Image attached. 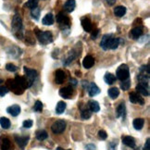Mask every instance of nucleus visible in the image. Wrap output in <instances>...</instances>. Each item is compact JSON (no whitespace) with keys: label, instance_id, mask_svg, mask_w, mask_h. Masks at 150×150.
I'll return each instance as SVG.
<instances>
[{"label":"nucleus","instance_id":"45","mask_svg":"<svg viewBox=\"0 0 150 150\" xmlns=\"http://www.w3.org/2000/svg\"><path fill=\"white\" fill-rule=\"evenodd\" d=\"M144 150H150V139H149V138H147V139H146Z\"/></svg>","mask_w":150,"mask_h":150},{"label":"nucleus","instance_id":"41","mask_svg":"<svg viewBox=\"0 0 150 150\" xmlns=\"http://www.w3.org/2000/svg\"><path fill=\"white\" fill-rule=\"evenodd\" d=\"M140 73L149 75V65H146V66H142V67L140 68Z\"/></svg>","mask_w":150,"mask_h":150},{"label":"nucleus","instance_id":"48","mask_svg":"<svg viewBox=\"0 0 150 150\" xmlns=\"http://www.w3.org/2000/svg\"><path fill=\"white\" fill-rule=\"evenodd\" d=\"M107 3H108L109 6H113L115 3H116V0H107Z\"/></svg>","mask_w":150,"mask_h":150},{"label":"nucleus","instance_id":"19","mask_svg":"<svg viewBox=\"0 0 150 150\" xmlns=\"http://www.w3.org/2000/svg\"><path fill=\"white\" fill-rule=\"evenodd\" d=\"M143 34V27L142 26H137L134 28L131 31L130 35L132 37V39H138Z\"/></svg>","mask_w":150,"mask_h":150},{"label":"nucleus","instance_id":"47","mask_svg":"<svg viewBox=\"0 0 150 150\" xmlns=\"http://www.w3.org/2000/svg\"><path fill=\"white\" fill-rule=\"evenodd\" d=\"M87 150H96V146L92 145V144H90V145H87L85 147Z\"/></svg>","mask_w":150,"mask_h":150},{"label":"nucleus","instance_id":"15","mask_svg":"<svg viewBox=\"0 0 150 150\" xmlns=\"http://www.w3.org/2000/svg\"><path fill=\"white\" fill-rule=\"evenodd\" d=\"M95 64V59L92 56H86L83 60V66L85 69H91Z\"/></svg>","mask_w":150,"mask_h":150},{"label":"nucleus","instance_id":"3","mask_svg":"<svg viewBox=\"0 0 150 150\" xmlns=\"http://www.w3.org/2000/svg\"><path fill=\"white\" fill-rule=\"evenodd\" d=\"M36 36L39 40V42L41 43L42 45H47L53 42V35L50 32H42V31H39L36 30Z\"/></svg>","mask_w":150,"mask_h":150},{"label":"nucleus","instance_id":"21","mask_svg":"<svg viewBox=\"0 0 150 150\" xmlns=\"http://www.w3.org/2000/svg\"><path fill=\"white\" fill-rule=\"evenodd\" d=\"M122 143L127 146H129V147L135 146V140L132 136H122Z\"/></svg>","mask_w":150,"mask_h":150},{"label":"nucleus","instance_id":"6","mask_svg":"<svg viewBox=\"0 0 150 150\" xmlns=\"http://www.w3.org/2000/svg\"><path fill=\"white\" fill-rule=\"evenodd\" d=\"M7 87L8 88V90H11L16 95H21V94H23V92H24V89L21 88V86L16 83V81L12 79H9L7 81Z\"/></svg>","mask_w":150,"mask_h":150},{"label":"nucleus","instance_id":"49","mask_svg":"<svg viewBox=\"0 0 150 150\" xmlns=\"http://www.w3.org/2000/svg\"><path fill=\"white\" fill-rule=\"evenodd\" d=\"M70 82H71V83L73 86H76V85H77V81L75 80V79H72V78H71V79L70 80Z\"/></svg>","mask_w":150,"mask_h":150},{"label":"nucleus","instance_id":"1","mask_svg":"<svg viewBox=\"0 0 150 150\" xmlns=\"http://www.w3.org/2000/svg\"><path fill=\"white\" fill-rule=\"evenodd\" d=\"M120 45V39L113 37L111 34H105L100 42V47L104 50L116 49Z\"/></svg>","mask_w":150,"mask_h":150},{"label":"nucleus","instance_id":"5","mask_svg":"<svg viewBox=\"0 0 150 150\" xmlns=\"http://www.w3.org/2000/svg\"><path fill=\"white\" fill-rule=\"evenodd\" d=\"M116 75H117V78L120 81L129 79V75H130L129 67L126 64H122L118 68V70L116 71Z\"/></svg>","mask_w":150,"mask_h":150},{"label":"nucleus","instance_id":"40","mask_svg":"<svg viewBox=\"0 0 150 150\" xmlns=\"http://www.w3.org/2000/svg\"><path fill=\"white\" fill-rule=\"evenodd\" d=\"M8 92H9V90L7 86H5V85L0 86V96H4L5 95H7Z\"/></svg>","mask_w":150,"mask_h":150},{"label":"nucleus","instance_id":"28","mask_svg":"<svg viewBox=\"0 0 150 150\" xmlns=\"http://www.w3.org/2000/svg\"><path fill=\"white\" fill-rule=\"evenodd\" d=\"M104 81L106 82V83L108 84H112L114 83V82L116 81V77H115V75L110 73V72H108L106 73V75L104 76Z\"/></svg>","mask_w":150,"mask_h":150},{"label":"nucleus","instance_id":"52","mask_svg":"<svg viewBox=\"0 0 150 150\" xmlns=\"http://www.w3.org/2000/svg\"><path fill=\"white\" fill-rule=\"evenodd\" d=\"M68 150H71V149H68Z\"/></svg>","mask_w":150,"mask_h":150},{"label":"nucleus","instance_id":"38","mask_svg":"<svg viewBox=\"0 0 150 150\" xmlns=\"http://www.w3.org/2000/svg\"><path fill=\"white\" fill-rule=\"evenodd\" d=\"M33 110L36 111V112H41L43 110V103L40 100H37L35 102V104H34Z\"/></svg>","mask_w":150,"mask_h":150},{"label":"nucleus","instance_id":"37","mask_svg":"<svg viewBox=\"0 0 150 150\" xmlns=\"http://www.w3.org/2000/svg\"><path fill=\"white\" fill-rule=\"evenodd\" d=\"M40 8L37 7L35 8H33L32 11H31V15L33 17V19H34L35 21H38L39 20V16H40Z\"/></svg>","mask_w":150,"mask_h":150},{"label":"nucleus","instance_id":"42","mask_svg":"<svg viewBox=\"0 0 150 150\" xmlns=\"http://www.w3.org/2000/svg\"><path fill=\"white\" fill-rule=\"evenodd\" d=\"M33 120H26L23 122V123H22V125H23L24 128H27V129L31 128V127L33 126Z\"/></svg>","mask_w":150,"mask_h":150},{"label":"nucleus","instance_id":"16","mask_svg":"<svg viewBox=\"0 0 150 150\" xmlns=\"http://www.w3.org/2000/svg\"><path fill=\"white\" fill-rule=\"evenodd\" d=\"M82 26L83 28V30L87 33H90L93 31V25H92V22L88 18L82 19Z\"/></svg>","mask_w":150,"mask_h":150},{"label":"nucleus","instance_id":"11","mask_svg":"<svg viewBox=\"0 0 150 150\" xmlns=\"http://www.w3.org/2000/svg\"><path fill=\"white\" fill-rule=\"evenodd\" d=\"M73 94V90L72 88L71 87V86H68V87H64V88H61L59 90V95L62 96V97H64V98L66 99H69V98H71V96Z\"/></svg>","mask_w":150,"mask_h":150},{"label":"nucleus","instance_id":"9","mask_svg":"<svg viewBox=\"0 0 150 150\" xmlns=\"http://www.w3.org/2000/svg\"><path fill=\"white\" fill-rule=\"evenodd\" d=\"M136 90L138 93H140L142 96H149V85L148 83L140 82L136 86Z\"/></svg>","mask_w":150,"mask_h":150},{"label":"nucleus","instance_id":"23","mask_svg":"<svg viewBox=\"0 0 150 150\" xmlns=\"http://www.w3.org/2000/svg\"><path fill=\"white\" fill-rule=\"evenodd\" d=\"M88 106H89V109L92 112H98L100 110L99 104L96 100H90L88 102Z\"/></svg>","mask_w":150,"mask_h":150},{"label":"nucleus","instance_id":"34","mask_svg":"<svg viewBox=\"0 0 150 150\" xmlns=\"http://www.w3.org/2000/svg\"><path fill=\"white\" fill-rule=\"evenodd\" d=\"M130 87H131V80H129V79L122 81V83H120V88H122L123 91L129 90Z\"/></svg>","mask_w":150,"mask_h":150},{"label":"nucleus","instance_id":"25","mask_svg":"<svg viewBox=\"0 0 150 150\" xmlns=\"http://www.w3.org/2000/svg\"><path fill=\"white\" fill-rule=\"evenodd\" d=\"M144 124H145V120L142 118H137L134 120V122H132V125H134V129L138 130V131L143 128Z\"/></svg>","mask_w":150,"mask_h":150},{"label":"nucleus","instance_id":"10","mask_svg":"<svg viewBox=\"0 0 150 150\" xmlns=\"http://www.w3.org/2000/svg\"><path fill=\"white\" fill-rule=\"evenodd\" d=\"M0 148L1 150H13V145L9 138L5 136L0 138Z\"/></svg>","mask_w":150,"mask_h":150},{"label":"nucleus","instance_id":"7","mask_svg":"<svg viewBox=\"0 0 150 150\" xmlns=\"http://www.w3.org/2000/svg\"><path fill=\"white\" fill-rule=\"evenodd\" d=\"M66 129V122L63 120H59L55 122L51 126V130L52 132H54L56 134H62L63 132L65 131Z\"/></svg>","mask_w":150,"mask_h":150},{"label":"nucleus","instance_id":"27","mask_svg":"<svg viewBox=\"0 0 150 150\" xmlns=\"http://www.w3.org/2000/svg\"><path fill=\"white\" fill-rule=\"evenodd\" d=\"M126 13V8L123 7V6H119V7H116L114 8V14L117 17H123Z\"/></svg>","mask_w":150,"mask_h":150},{"label":"nucleus","instance_id":"39","mask_svg":"<svg viewBox=\"0 0 150 150\" xmlns=\"http://www.w3.org/2000/svg\"><path fill=\"white\" fill-rule=\"evenodd\" d=\"M6 69H7V71H11V72H14L18 70V68H17L14 64H12V63H8V64L6 65Z\"/></svg>","mask_w":150,"mask_h":150},{"label":"nucleus","instance_id":"43","mask_svg":"<svg viewBox=\"0 0 150 150\" xmlns=\"http://www.w3.org/2000/svg\"><path fill=\"white\" fill-rule=\"evenodd\" d=\"M98 137L100 138L101 140H106L107 137H108V134H107V132L104 130H100L98 132Z\"/></svg>","mask_w":150,"mask_h":150},{"label":"nucleus","instance_id":"46","mask_svg":"<svg viewBox=\"0 0 150 150\" xmlns=\"http://www.w3.org/2000/svg\"><path fill=\"white\" fill-rule=\"evenodd\" d=\"M98 33H99V30H96V31H94V33H92V35H91L92 39H93V40L96 39V36H97V34H98Z\"/></svg>","mask_w":150,"mask_h":150},{"label":"nucleus","instance_id":"51","mask_svg":"<svg viewBox=\"0 0 150 150\" xmlns=\"http://www.w3.org/2000/svg\"><path fill=\"white\" fill-rule=\"evenodd\" d=\"M2 82H3V81H2V80H0V83H1Z\"/></svg>","mask_w":150,"mask_h":150},{"label":"nucleus","instance_id":"30","mask_svg":"<svg viewBox=\"0 0 150 150\" xmlns=\"http://www.w3.org/2000/svg\"><path fill=\"white\" fill-rule=\"evenodd\" d=\"M108 96L110 98L112 99H115V98H117V97L119 96L120 95V90L117 88V87H112L110 89H108Z\"/></svg>","mask_w":150,"mask_h":150},{"label":"nucleus","instance_id":"44","mask_svg":"<svg viewBox=\"0 0 150 150\" xmlns=\"http://www.w3.org/2000/svg\"><path fill=\"white\" fill-rule=\"evenodd\" d=\"M117 145H118V143H117V141L115 142V141H113V142H110L108 144V150H116V147H117Z\"/></svg>","mask_w":150,"mask_h":150},{"label":"nucleus","instance_id":"17","mask_svg":"<svg viewBox=\"0 0 150 150\" xmlns=\"http://www.w3.org/2000/svg\"><path fill=\"white\" fill-rule=\"evenodd\" d=\"M15 141L20 147L24 148L29 141V136H15Z\"/></svg>","mask_w":150,"mask_h":150},{"label":"nucleus","instance_id":"22","mask_svg":"<svg viewBox=\"0 0 150 150\" xmlns=\"http://www.w3.org/2000/svg\"><path fill=\"white\" fill-rule=\"evenodd\" d=\"M16 81V83H18L21 88H23L24 90L26 88H28V83H27V81L24 77L22 76H19V75H17L16 78L14 79Z\"/></svg>","mask_w":150,"mask_h":150},{"label":"nucleus","instance_id":"29","mask_svg":"<svg viewBox=\"0 0 150 150\" xmlns=\"http://www.w3.org/2000/svg\"><path fill=\"white\" fill-rule=\"evenodd\" d=\"M66 109V103L63 102V101H59V103L57 104V107H56V112L57 114H62L63 112L65 111Z\"/></svg>","mask_w":150,"mask_h":150},{"label":"nucleus","instance_id":"50","mask_svg":"<svg viewBox=\"0 0 150 150\" xmlns=\"http://www.w3.org/2000/svg\"><path fill=\"white\" fill-rule=\"evenodd\" d=\"M56 150H64L63 148H61V147H57V149Z\"/></svg>","mask_w":150,"mask_h":150},{"label":"nucleus","instance_id":"4","mask_svg":"<svg viewBox=\"0 0 150 150\" xmlns=\"http://www.w3.org/2000/svg\"><path fill=\"white\" fill-rule=\"evenodd\" d=\"M23 71L25 73V79L27 81V83H28V87H31L33 85L34 80L36 79L37 77V71L35 70H33V69H29L27 67L23 68Z\"/></svg>","mask_w":150,"mask_h":150},{"label":"nucleus","instance_id":"35","mask_svg":"<svg viewBox=\"0 0 150 150\" xmlns=\"http://www.w3.org/2000/svg\"><path fill=\"white\" fill-rule=\"evenodd\" d=\"M91 116H92V111L89 108L83 109L82 111V114H81V117H82V119H83V120H88L91 118Z\"/></svg>","mask_w":150,"mask_h":150},{"label":"nucleus","instance_id":"12","mask_svg":"<svg viewBox=\"0 0 150 150\" xmlns=\"http://www.w3.org/2000/svg\"><path fill=\"white\" fill-rule=\"evenodd\" d=\"M66 78V74L62 70H57L55 73V82L57 84H61Z\"/></svg>","mask_w":150,"mask_h":150},{"label":"nucleus","instance_id":"36","mask_svg":"<svg viewBox=\"0 0 150 150\" xmlns=\"http://www.w3.org/2000/svg\"><path fill=\"white\" fill-rule=\"evenodd\" d=\"M76 57H77V54H76V53H74V51H73V50L71 51L70 53H69V57H67L66 61H64V64H65V65L70 64V63H71Z\"/></svg>","mask_w":150,"mask_h":150},{"label":"nucleus","instance_id":"14","mask_svg":"<svg viewBox=\"0 0 150 150\" xmlns=\"http://www.w3.org/2000/svg\"><path fill=\"white\" fill-rule=\"evenodd\" d=\"M100 93V89L95 83H90L88 87V94L90 96H95Z\"/></svg>","mask_w":150,"mask_h":150},{"label":"nucleus","instance_id":"31","mask_svg":"<svg viewBox=\"0 0 150 150\" xmlns=\"http://www.w3.org/2000/svg\"><path fill=\"white\" fill-rule=\"evenodd\" d=\"M10 120L8 119V118H6V117H2V118H0V125H1V127L3 129H8L9 127H10Z\"/></svg>","mask_w":150,"mask_h":150},{"label":"nucleus","instance_id":"26","mask_svg":"<svg viewBox=\"0 0 150 150\" xmlns=\"http://www.w3.org/2000/svg\"><path fill=\"white\" fill-rule=\"evenodd\" d=\"M126 115V107L124 103H120L117 108V117H125Z\"/></svg>","mask_w":150,"mask_h":150},{"label":"nucleus","instance_id":"24","mask_svg":"<svg viewBox=\"0 0 150 150\" xmlns=\"http://www.w3.org/2000/svg\"><path fill=\"white\" fill-rule=\"evenodd\" d=\"M42 22L44 25H47V26L53 24L54 23V17L52 15V13H48L45 15L42 20Z\"/></svg>","mask_w":150,"mask_h":150},{"label":"nucleus","instance_id":"2","mask_svg":"<svg viewBox=\"0 0 150 150\" xmlns=\"http://www.w3.org/2000/svg\"><path fill=\"white\" fill-rule=\"evenodd\" d=\"M11 27H12V32L14 35L17 36L19 39L22 38V28H23V25H22V20L19 14L14 15Z\"/></svg>","mask_w":150,"mask_h":150},{"label":"nucleus","instance_id":"20","mask_svg":"<svg viewBox=\"0 0 150 150\" xmlns=\"http://www.w3.org/2000/svg\"><path fill=\"white\" fill-rule=\"evenodd\" d=\"M75 7H76V2H75V0H67L66 3L64 4V9L69 13L72 12Z\"/></svg>","mask_w":150,"mask_h":150},{"label":"nucleus","instance_id":"32","mask_svg":"<svg viewBox=\"0 0 150 150\" xmlns=\"http://www.w3.org/2000/svg\"><path fill=\"white\" fill-rule=\"evenodd\" d=\"M47 137H48V134H47V132H45V130H40V131H38L36 132V138L39 141L45 140Z\"/></svg>","mask_w":150,"mask_h":150},{"label":"nucleus","instance_id":"8","mask_svg":"<svg viewBox=\"0 0 150 150\" xmlns=\"http://www.w3.org/2000/svg\"><path fill=\"white\" fill-rule=\"evenodd\" d=\"M57 22H59L60 27L64 30L65 28H70V19L63 13V12H59L57 15Z\"/></svg>","mask_w":150,"mask_h":150},{"label":"nucleus","instance_id":"13","mask_svg":"<svg viewBox=\"0 0 150 150\" xmlns=\"http://www.w3.org/2000/svg\"><path fill=\"white\" fill-rule=\"evenodd\" d=\"M130 97V101L132 102V103H134V104H136V103H138V104H140V105H144V103H145V101H144V99L142 98V97L138 95L137 93H135V92H132V93H131L130 94V96H129Z\"/></svg>","mask_w":150,"mask_h":150},{"label":"nucleus","instance_id":"18","mask_svg":"<svg viewBox=\"0 0 150 150\" xmlns=\"http://www.w3.org/2000/svg\"><path fill=\"white\" fill-rule=\"evenodd\" d=\"M8 113H9L11 116L17 117L21 113V107L19 105H12L11 107H8L7 108Z\"/></svg>","mask_w":150,"mask_h":150},{"label":"nucleus","instance_id":"33","mask_svg":"<svg viewBox=\"0 0 150 150\" xmlns=\"http://www.w3.org/2000/svg\"><path fill=\"white\" fill-rule=\"evenodd\" d=\"M38 6V0H28L27 3L25 4V7L29 8H35Z\"/></svg>","mask_w":150,"mask_h":150}]
</instances>
